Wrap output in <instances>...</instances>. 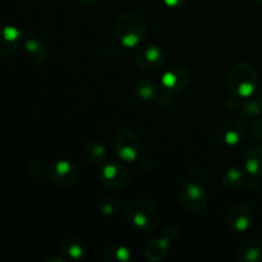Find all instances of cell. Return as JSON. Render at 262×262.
Listing matches in <instances>:
<instances>
[{"mask_svg":"<svg viewBox=\"0 0 262 262\" xmlns=\"http://www.w3.org/2000/svg\"><path fill=\"white\" fill-rule=\"evenodd\" d=\"M99 210L104 216H114L122 210V204L115 196H106L100 201Z\"/></svg>","mask_w":262,"mask_h":262,"instance_id":"obj_22","label":"cell"},{"mask_svg":"<svg viewBox=\"0 0 262 262\" xmlns=\"http://www.w3.org/2000/svg\"><path fill=\"white\" fill-rule=\"evenodd\" d=\"M251 135L256 140L262 141V118H257L253 120L252 127H251Z\"/></svg>","mask_w":262,"mask_h":262,"instance_id":"obj_25","label":"cell"},{"mask_svg":"<svg viewBox=\"0 0 262 262\" xmlns=\"http://www.w3.org/2000/svg\"><path fill=\"white\" fill-rule=\"evenodd\" d=\"M132 258L129 248L122 245H113L104 252V260L107 262H127Z\"/></svg>","mask_w":262,"mask_h":262,"instance_id":"obj_21","label":"cell"},{"mask_svg":"<svg viewBox=\"0 0 262 262\" xmlns=\"http://www.w3.org/2000/svg\"><path fill=\"white\" fill-rule=\"evenodd\" d=\"M25 53L28 60L33 64H43L50 56L48 45L37 37H28L25 41Z\"/></svg>","mask_w":262,"mask_h":262,"instance_id":"obj_14","label":"cell"},{"mask_svg":"<svg viewBox=\"0 0 262 262\" xmlns=\"http://www.w3.org/2000/svg\"><path fill=\"white\" fill-rule=\"evenodd\" d=\"M178 200L182 206L191 212L204 211L209 202L206 189L194 181H186L179 186Z\"/></svg>","mask_w":262,"mask_h":262,"instance_id":"obj_5","label":"cell"},{"mask_svg":"<svg viewBox=\"0 0 262 262\" xmlns=\"http://www.w3.org/2000/svg\"><path fill=\"white\" fill-rule=\"evenodd\" d=\"M147 22L141 13L127 12L120 15L114 26V33L120 46L132 49L140 46L147 35Z\"/></svg>","mask_w":262,"mask_h":262,"instance_id":"obj_1","label":"cell"},{"mask_svg":"<svg viewBox=\"0 0 262 262\" xmlns=\"http://www.w3.org/2000/svg\"><path fill=\"white\" fill-rule=\"evenodd\" d=\"M179 234V229L177 225L170 224L164 229L161 237L151 239L146 243L143 248V255L148 261L159 262L168 256L169 248H170V242L176 239Z\"/></svg>","mask_w":262,"mask_h":262,"instance_id":"obj_7","label":"cell"},{"mask_svg":"<svg viewBox=\"0 0 262 262\" xmlns=\"http://www.w3.org/2000/svg\"><path fill=\"white\" fill-rule=\"evenodd\" d=\"M84 154H86L87 159H89L91 163L99 164L102 165L104 163H106L107 159V150L106 146L102 142L97 140H91L87 142L86 147H84Z\"/></svg>","mask_w":262,"mask_h":262,"instance_id":"obj_20","label":"cell"},{"mask_svg":"<svg viewBox=\"0 0 262 262\" xmlns=\"http://www.w3.org/2000/svg\"><path fill=\"white\" fill-rule=\"evenodd\" d=\"M247 135V128L241 120H229L217 130V141L224 146H235L242 142Z\"/></svg>","mask_w":262,"mask_h":262,"instance_id":"obj_12","label":"cell"},{"mask_svg":"<svg viewBox=\"0 0 262 262\" xmlns=\"http://www.w3.org/2000/svg\"><path fill=\"white\" fill-rule=\"evenodd\" d=\"M99 179L107 189H123L129 184L130 171L122 163H104L99 173Z\"/></svg>","mask_w":262,"mask_h":262,"instance_id":"obj_6","label":"cell"},{"mask_svg":"<svg viewBox=\"0 0 262 262\" xmlns=\"http://www.w3.org/2000/svg\"><path fill=\"white\" fill-rule=\"evenodd\" d=\"M241 262H262V239L253 238L241 247L237 255Z\"/></svg>","mask_w":262,"mask_h":262,"instance_id":"obj_16","label":"cell"},{"mask_svg":"<svg viewBox=\"0 0 262 262\" xmlns=\"http://www.w3.org/2000/svg\"><path fill=\"white\" fill-rule=\"evenodd\" d=\"M23 38V33L13 26L0 27V56H10L17 53Z\"/></svg>","mask_w":262,"mask_h":262,"instance_id":"obj_13","label":"cell"},{"mask_svg":"<svg viewBox=\"0 0 262 262\" xmlns=\"http://www.w3.org/2000/svg\"><path fill=\"white\" fill-rule=\"evenodd\" d=\"M113 150L118 159L124 163H132L140 159L142 154V143L133 130L122 128L113 138Z\"/></svg>","mask_w":262,"mask_h":262,"instance_id":"obj_4","label":"cell"},{"mask_svg":"<svg viewBox=\"0 0 262 262\" xmlns=\"http://www.w3.org/2000/svg\"><path fill=\"white\" fill-rule=\"evenodd\" d=\"M257 3H260V4H262V0H256Z\"/></svg>","mask_w":262,"mask_h":262,"instance_id":"obj_30","label":"cell"},{"mask_svg":"<svg viewBox=\"0 0 262 262\" xmlns=\"http://www.w3.org/2000/svg\"><path fill=\"white\" fill-rule=\"evenodd\" d=\"M133 92L138 99L143 100V101H152L159 97L160 87L154 79L142 78L136 82L135 86H133Z\"/></svg>","mask_w":262,"mask_h":262,"instance_id":"obj_17","label":"cell"},{"mask_svg":"<svg viewBox=\"0 0 262 262\" xmlns=\"http://www.w3.org/2000/svg\"><path fill=\"white\" fill-rule=\"evenodd\" d=\"M77 2L82 3V4H94V3L99 2V0H77Z\"/></svg>","mask_w":262,"mask_h":262,"instance_id":"obj_28","label":"cell"},{"mask_svg":"<svg viewBox=\"0 0 262 262\" xmlns=\"http://www.w3.org/2000/svg\"><path fill=\"white\" fill-rule=\"evenodd\" d=\"M48 169L49 165H46L43 161L36 160V159L30 160L27 163V165H26V170L33 178H40V177L46 176L48 174Z\"/></svg>","mask_w":262,"mask_h":262,"instance_id":"obj_24","label":"cell"},{"mask_svg":"<svg viewBox=\"0 0 262 262\" xmlns=\"http://www.w3.org/2000/svg\"><path fill=\"white\" fill-rule=\"evenodd\" d=\"M46 262H66L67 261V258L64 257L63 255H59V256H53V257H49V258H46L45 260Z\"/></svg>","mask_w":262,"mask_h":262,"instance_id":"obj_27","label":"cell"},{"mask_svg":"<svg viewBox=\"0 0 262 262\" xmlns=\"http://www.w3.org/2000/svg\"><path fill=\"white\" fill-rule=\"evenodd\" d=\"M255 214L247 204H237L228 211L227 225L235 233H245L252 227Z\"/></svg>","mask_w":262,"mask_h":262,"instance_id":"obj_10","label":"cell"},{"mask_svg":"<svg viewBox=\"0 0 262 262\" xmlns=\"http://www.w3.org/2000/svg\"><path fill=\"white\" fill-rule=\"evenodd\" d=\"M197 2H201V0H197Z\"/></svg>","mask_w":262,"mask_h":262,"instance_id":"obj_31","label":"cell"},{"mask_svg":"<svg viewBox=\"0 0 262 262\" xmlns=\"http://www.w3.org/2000/svg\"><path fill=\"white\" fill-rule=\"evenodd\" d=\"M222 182L229 189H242L247 184V176L239 168H228L222 173Z\"/></svg>","mask_w":262,"mask_h":262,"instance_id":"obj_18","label":"cell"},{"mask_svg":"<svg viewBox=\"0 0 262 262\" xmlns=\"http://www.w3.org/2000/svg\"><path fill=\"white\" fill-rule=\"evenodd\" d=\"M60 253L67 258V260H81L84 255L83 242H82L81 239H78V238H68V239L61 242Z\"/></svg>","mask_w":262,"mask_h":262,"instance_id":"obj_19","label":"cell"},{"mask_svg":"<svg viewBox=\"0 0 262 262\" xmlns=\"http://www.w3.org/2000/svg\"><path fill=\"white\" fill-rule=\"evenodd\" d=\"M256 99H257V101L260 102V105H261V107H262V90L260 92H258V95H257V97H256Z\"/></svg>","mask_w":262,"mask_h":262,"instance_id":"obj_29","label":"cell"},{"mask_svg":"<svg viewBox=\"0 0 262 262\" xmlns=\"http://www.w3.org/2000/svg\"><path fill=\"white\" fill-rule=\"evenodd\" d=\"M191 81V73L186 67L174 66L166 69L161 76V86L166 92L177 95L184 91Z\"/></svg>","mask_w":262,"mask_h":262,"instance_id":"obj_9","label":"cell"},{"mask_svg":"<svg viewBox=\"0 0 262 262\" xmlns=\"http://www.w3.org/2000/svg\"><path fill=\"white\" fill-rule=\"evenodd\" d=\"M241 117L246 119H257L262 115V107L257 99H250L248 97L242 105H241Z\"/></svg>","mask_w":262,"mask_h":262,"instance_id":"obj_23","label":"cell"},{"mask_svg":"<svg viewBox=\"0 0 262 262\" xmlns=\"http://www.w3.org/2000/svg\"><path fill=\"white\" fill-rule=\"evenodd\" d=\"M125 216L128 223L138 232L148 233L155 230L160 224L161 215L158 207L145 199H136L129 202Z\"/></svg>","mask_w":262,"mask_h":262,"instance_id":"obj_2","label":"cell"},{"mask_svg":"<svg viewBox=\"0 0 262 262\" xmlns=\"http://www.w3.org/2000/svg\"><path fill=\"white\" fill-rule=\"evenodd\" d=\"M245 170L252 177L262 176V146H252L243 156Z\"/></svg>","mask_w":262,"mask_h":262,"instance_id":"obj_15","label":"cell"},{"mask_svg":"<svg viewBox=\"0 0 262 262\" xmlns=\"http://www.w3.org/2000/svg\"><path fill=\"white\" fill-rule=\"evenodd\" d=\"M46 177L51 183L61 188L74 186L79 179V171L74 164L68 160H56L49 165Z\"/></svg>","mask_w":262,"mask_h":262,"instance_id":"obj_8","label":"cell"},{"mask_svg":"<svg viewBox=\"0 0 262 262\" xmlns=\"http://www.w3.org/2000/svg\"><path fill=\"white\" fill-rule=\"evenodd\" d=\"M135 60L145 71H156L164 64V53L159 46L152 43H141L135 53Z\"/></svg>","mask_w":262,"mask_h":262,"instance_id":"obj_11","label":"cell"},{"mask_svg":"<svg viewBox=\"0 0 262 262\" xmlns=\"http://www.w3.org/2000/svg\"><path fill=\"white\" fill-rule=\"evenodd\" d=\"M258 76L251 64L241 61L229 69L227 76V84L229 91L239 99H248L257 89Z\"/></svg>","mask_w":262,"mask_h":262,"instance_id":"obj_3","label":"cell"},{"mask_svg":"<svg viewBox=\"0 0 262 262\" xmlns=\"http://www.w3.org/2000/svg\"><path fill=\"white\" fill-rule=\"evenodd\" d=\"M188 0H163L164 4L168 8H173V9H178V8H183L187 4Z\"/></svg>","mask_w":262,"mask_h":262,"instance_id":"obj_26","label":"cell"}]
</instances>
